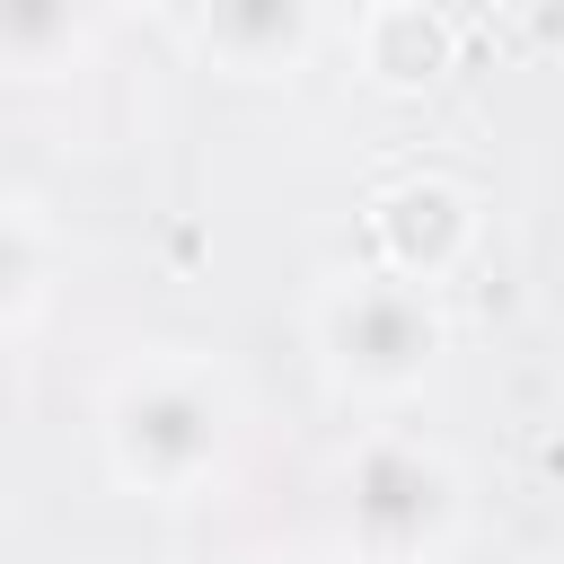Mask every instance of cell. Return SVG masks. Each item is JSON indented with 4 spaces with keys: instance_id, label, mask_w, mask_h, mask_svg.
<instances>
[{
    "instance_id": "obj_1",
    "label": "cell",
    "mask_w": 564,
    "mask_h": 564,
    "mask_svg": "<svg viewBox=\"0 0 564 564\" xmlns=\"http://www.w3.org/2000/svg\"><path fill=\"white\" fill-rule=\"evenodd\" d=\"M247 449V388L203 344H132L97 379V467L132 502H212Z\"/></svg>"
},
{
    "instance_id": "obj_2",
    "label": "cell",
    "mask_w": 564,
    "mask_h": 564,
    "mask_svg": "<svg viewBox=\"0 0 564 564\" xmlns=\"http://www.w3.org/2000/svg\"><path fill=\"white\" fill-rule=\"evenodd\" d=\"M308 361L344 405H405L432 388V370L449 361V308L441 282L388 273L370 264H335L308 291Z\"/></svg>"
},
{
    "instance_id": "obj_3",
    "label": "cell",
    "mask_w": 564,
    "mask_h": 564,
    "mask_svg": "<svg viewBox=\"0 0 564 564\" xmlns=\"http://www.w3.org/2000/svg\"><path fill=\"white\" fill-rule=\"evenodd\" d=\"M326 520L352 564H441L467 538V467L432 432L370 423L326 476Z\"/></svg>"
},
{
    "instance_id": "obj_4",
    "label": "cell",
    "mask_w": 564,
    "mask_h": 564,
    "mask_svg": "<svg viewBox=\"0 0 564 564\" xmlns=\"http://www.w3.org/2000/svg\"><path fill=\"white\" fill-rule=\"evenodd\" d=\"M361 229H370V256H379L388 273L449 282V273L485 247V203H476V185L449 176V167H405V176L370 185Z\"/></svg>"
},
{
    "instance_id": "obj_5",
    "label": "cell",
    "mask_w": 564,
    "mask_h": 564,
    "mask_svg": "<svg viewBox=\"0 0 564 564\" xmlns=\"http://www.w3.org/2000/svg\"><path fill=\"white\" fill-rule=\"evenodd\" d=\"M317 35H326V0H203L185 18V44L220 79H247V88L300 79Z\"/></svg>"
},
{
    "instance_id": "obj_6",
    "label": "cell",
    "mask_w": 564,
    "mask_h": 564,
    "mask_svg": "<svg viewBox=\"0 0 564 564\" xmlns=\"http://www.w3.org/2000/svg\"><path fill=\"white\" fill-rule=\"evenodd\" d=\"M62 282H70V238H62L53 203H44L35 185H9V194H0V335H9L18 361H26V344L44 335Z\"/></svg>"
},
{
    "instance_id": "obj_7",
    "label": "cell",
    "mask_w": 564,
    "mask_h": 564,
    "mask_svg": "<svg viewBox=\"0 0 564 564\" xmlns=\"http://www.w3.org/2000/svg\"><path fill=\"white\" fill-rule=\"evenodd\" d=\"M458 44H467V26L441 18V9H423V0H370L361 26H352V62H361V79H370L379 97H423V88H441L449 62H458Z\"/></svg>"
},
{
    "instance_id": "obj_8",
    "label": "cell",
    "mask_w": 564,
    "mask_h": 564,
    "mask_svg": "<svg viewBox=\"0 0 564 564\" xmlns=\"http://www.w3.org/2000/svg\"><path fill=\"white\" fill-rule=\"evenodd\" d=\"M97 35H106V0H0V62L18 88L79 79L97 62Z\"/></svg>"
},
{
    "instance_id": "obj_9",
    "label": "cell",
    "mask_w": 564,
    "mask_h": 564,
    "mask_svg": "<svg viewBox=\"0 0 564 564\" xmlns=\"http://www.w3.org/2000/svg\"><path fill=\"white\" fill-rule=\"evenodd\" d=\"M247 564H352V555H344L335 538H326V546H308V538H300V546H256Z\"/></svg>"
},
{
    "instance_id": "obj_10",
    "label": "cell",
    "mask_w": 564,
    "mask_h": 564,
    "mask_svg": "<svg viewBox=\"0 0 564 564\" xmlns=\"http://www.w3.org/2000/svg\"><path fill=\"white\" fill-rule=\"evenodd\" d=\"M423 9H441V18H458V26H467V18L485 9V0H423Z\"/></svg>"
},
{
    "instance_id": "obj_11",
    "label": "cell",
    "mask_w": 564,
    "mask_h": 564,
    "mask_svg": "<svg viewBox=\"0 0 564 564\" xmlns=\"http://www.w3.org/2000/svg\"><path fill=\"white\" fill-rule=\"evenodd\" d=\"M141 9H159V18H194L203 0H141Z\"/></svg>"
},
{
    "instance_id": "obj_12",
    "label": "cell",
    "mask_w": 564,
    "mask_h": 564,
    "mask_svg": "<svg viewBox=\"0 0 564 564\" xmlns=\"http://www.w3.org/2000/svg\"><path fill=\"white\" fill-rule=\"evenodd\" d=\"M555 564H564V555H555Z\"/></svg>"
}]
</instances>
